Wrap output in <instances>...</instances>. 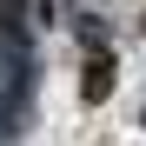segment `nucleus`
I'll return each mask as SVG.
<instances>
[{
  "instance_id": "nucleus-1",
  "label": "nucleus",
  "mask_w": 146,
  "mask_h": 146,
  "mask_svg": "<svg viewBox=\"0 0 146 146\" xmlns=\"http://www.w3.org/2000/svg\"><path fill=\"white\" fill-rule=\"evenodd\" d=\"M106 93H113V60L93 53V66H86V100H106Z\"/></svg>"
}]
</instances>
